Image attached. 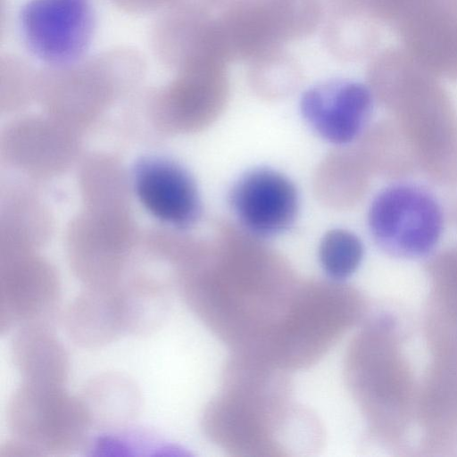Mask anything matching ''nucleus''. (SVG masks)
<instances>
[{"label":"nucleus","instance_id":"f257e3e1","mask_svg":"<svg viewBox=\"0 0 457 457\" xmlns=\"http://www.w3.org/2000/svg\"><path fill=\"white\" fill-rule=\"evenodd\" d=\"M375 98L392 115L416 159L419 171L446 187L457 184V112L435 76L403 49L373 57L368 70Z\"/></svg>","mask_w":457,"mask_h":457},{"label":"nucleus","instance_id":"f03ea898","mask_svg":"<svg viewBox=\"0 0 457 457\" xmlns=\"http://www.w3.org/2000/svg\"><path fill=\"white\" fill-rule=\"evenodd\" d=\"M11 438L2 457L62 456L80 449L91 428L80 396L64 386L21 381L12 394L6 412Z\"/></svg>","mask_w":457,"mask_h":457},{"label":"nucleus","instance_id":"7ed1b4c3","mask_svg":"<svg viewBox=\"0 0 457 457\" xmlns=\"http://www.w3.org/2000/svg\"><path fill=\"white\" fill-rule=\"evenodd\" d=\"M445 211L427 187L395 180L373 197L367 215L377 246L398 259H419L434 252L445 228Z\"/></svg>","mask_w":457,"mask_h":457},{"label":"nucleus","instance_id":"20e7f679","mask_svg":"<svg viewBox=\"0 0 457 457\" xmlns=\"http://www.w3.org/2000/svg\"><path fill=\"white\" fill-rule=\"evenodd\" d=\"M23 40L50 67L83 60L92 42L96 17L89 0H29L20 13Z\"/></svg>","mask_w":457,"mask_h":457},{"label":"nucleus","instance_id":"39448f33","mask_svg":"<svg viewBox=\"0 0 457 457\" xmlns=\"http://www.w3.org/2000/svg\"><path fill=\"white\" fill-rule=\"evenodd\" d=\"M55 269L24 247L2 250L0 262L1 334L29 324L50 326L61 299Z\"/></svg>","mask_w":457,"mask_h":457},{"label":"nucleus","instance_id":"423d86ee","mask_svg":"<svg viewBox=\"0 0 457 457\" xmlns=\"http://www.w3.org/2000/svg\"><path fill=\"white\" fill-rule=\"evenodd\" d=\"M228 204L240 225L261 238H272L295 223L300 198L294 182L269 167L242 174L228 192Z\"/></svg>","mask_w":457,"mask_h":457},{"label":"nucleus","instance_id":"0eeeda50","mask_svg":"<svg viewBox=\"0 0 457 457\" xmlns=\"http://www.w3.org/2000/svg\"><path fill=\"white\" fill-rule=\"evenodd\" d=\"M374 101L369 85L333 79L306 89L301 96L300 112L320 137L334 145H346L366 130Z\"/></svg>","mask_w":457,"mask_h":457},{"label":"nucleus","instance_id":"6e6552de","mask_svg":"<svg viewBox=\"0 0 457 457\" xmlns=\"http://www.w3.org/2000/svg\"><path fill=\"white\" fill-rule=\"evenodd\" d=\"M404 51L436 77L457 79V10L428 0L395 27Z\"/></svg>","mask_w":457,"mask_h":457},{"label":"nucleus","instance_id":"1a4fd4ad","mask_svg":"<svg viewBox=\"0 0 457 457\" xmlns=\"http://www.w3.org/2000/svg\"><path fill=\"white\" fill-rule=\"evenodd\" d=\"M136 188L145 207L170 224L189 227L200 215L201 202L195 183L175 163L144 162L137 172Z\"/></svg>","mask_w":457,"mask_h":457},{"label":"nucleus","instance_id":"9d476101","mask_svg":"<svg viewBox=\"0 0 457 457\" xmlns=\"http://www.w3.org/2000/svg\"><path fill=\"white\" fill-rule=\"evenodd\" d=\"M62 323L71 341L84 348H98L127 334L121 283L85 287L68 304Z\"/></svg>","mask_w":457,"mask_h":457},{"label":"nucleus","instance_id":"9b49d317","mask_svg":"<svg viewBox=\"0 0 457 457\" xmlns=\"http://www.w3.org/2000/svg\"><path fill=\"white\" fill-rule=\"evenodd\" d=\"M222 53L228 62H249L275 46V37L258 0H231L214 17Z\"/></svg>","mask_w":457,"mask_h":457},{"label":"nucleus","instance_id":"f8f14e48","mask_svg":"<svg viewBox=\"0 0 457 457\" xmlns=\"http://www.w3.org/2000/svg\"><path fill=\"white\" fill-rule=\"evenodd\" d=\"M10 350L21 381L65 386L69 356L50 326L29 324L15 328Z\"/></svg>","mask_w":457,"mask_h":457},{"label":"nucleus","instance_id":"ddd939ff","mask_svg":"<svg viewBox=\"0 0 457 457\" xmlns=\"http://www.w3.org/2000/svg\"><path fill=\"white\" fill-rule=\"evenodd\" d=\"M88 411L91 427L119 429L132 422L141 405L140 392L127 377L115 373L89 380L79 395Z\"/></svg>","mask_w":457,"mask_h":457},{"label":"nucleus","instance_id":"4468645a","mask_svg":"<svg viewBox=\"0 0 457 457\" xmlns=\"http://www.w3.org/2000/svg\"><path fill=\"white\" fill-rule=\"evenodd\" d=\"M375 22L365 12L325 13L322 21L325 48L342 62H354L366 57L376 44Z\"/></svg>","mask_w":457,"mask_h":457},{"label":"nucleus","instance_id":"2eb2a0df","mask_svg":"<svg viewBox=\"0 0 457 457\" xmlns=\"http://www.w3.org/2000/svg\"><path fill=\"white\" fill-rule=\"evenodd\" d=\"M127 333L146 335L161 326L168 312L167 286L137 276L121 282Z\"/></svg>","mask_w":457,"mask_h":457},{"label":"nucleus","instance_id":"dca6fc26","mask_svg":"<svg viewBox=\"0 0 457 457\" xmlns=\"http://www.w3.org/2000/svg\"><path fill=\"white\" fill-rule=\"evenodd\" d=\"M279 43L313 34L325 16L323 0H258Z\"/></svg>","mask_w":457,"mask_h":457},{"label":"nucleus","instance_id":"f3484780","mask_svg":"<svg viewBox=\"0 0 457 457\" xmlns=\"http://www.w3.org/2000/svg\"><path fill=\"white\" fill-rule=\"evenodd\" d=\"M364 249L361 239L345 228H333L321 238L319 258L324 272L333 279L350 277L360 266Z\"/></svg>","mask_w":457,"mask_h":457},{"label":"nucleus","instance_id":"a211bd4d","mask_svg":"<svg viewBox=\"0 0 457 457\" xmlns=\"http://www.w3.org/2000/svg\"><path fill=\"white\" fill-rule=\"evenodd\" d=\"M248 74L258 88H286L298 80L300 69L284 46H275L249 62Z\"/></svg>","mask_w":457,"mask_h":457},{"label":"nucleus","instance_id":"6ab92c4d","mask_svg":"<svg viewBox=\"0 0 457 457\" xmlns=\"http://www.w3.org/2000/svg\"><path fill=\"white\" fill-rule=\"evenodd\" d=\"M230 0H170L168 8L200 17H214Z\"/></svg>","mask_w":457,"mask_h":457},{"label":"nucleus","instance_id":"aec40b11","mask_svg":"<svg viewBox=\"0 0 457 457\" xmlns=\"http://www.w3.org/2000/svg\"><path fill=\"white\" fill-rule=\"evenodd\" d=\"M120 8L131 12H145L167 5L170 0H113Z\"/></svg>","mask_w":457,"mask_h":457},{"label":"nucleus","instance_id":"412c9836","mask_svg":"<svg viewBox=\"0 0 457 457\" xmlns=\"http://www.w3.org/2000/svg\"><path fill=\"white\" fill-rule=\"evenodd\" d=\"M363 2L364 0H323L327 12L337 13L365 12Z\"/></svg>","mask_w":457,"mask_h":457},{"label":"nucleus","instance_id":"4be33fe9","mask_svg":"<svg viewBox=\"0 0 457 457\" xmlns=\"http://www.w3.org/2000/svg\"><path fill=\"white\" fill-rule=\"evenodd\" d=\"M455 186H457V184ZM449 218L452 220V222L457 226V195L454 197L450 206Z\"/></svg>","mask_w":457,"mask_h":457},{"label":"nucleus","instance_id":"5701e85b","mask_svg":"<svg viewBox=\"0 0 457 457\" xmlns=\"http://www.w3.org/2000/svg\"><path fill=\"white\" fill-rule=\"evenodd\" d=\"M231 1V0H230Z\"/></svg>","mask_w":457,"mask_h":457}]
</instances>
